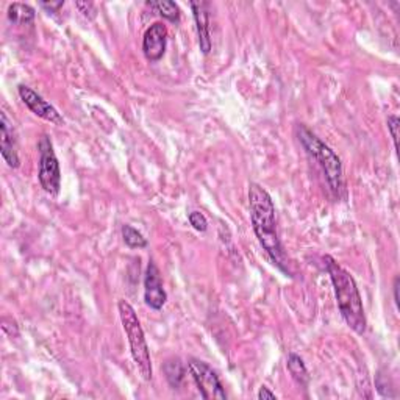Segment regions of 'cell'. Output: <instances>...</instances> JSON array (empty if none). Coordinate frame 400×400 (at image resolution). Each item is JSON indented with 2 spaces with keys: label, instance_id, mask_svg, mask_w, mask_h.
Segmentation results:
<instances>
[{
  "label": "cell",
  "instance_id": "obj_1",
  "mask_svg": "<svg viewBox=\"0 0 400 400\" xmlns=\"http://www.w3.org/2000/svg\"><path fill=\"white\" fill-rule=\"evenodd\" d=\"M249 209L252 227L258 238V243L268 253L271 262L285 274H289L283 246L277 233L274 200H272L271 194L257 183H250L249 186Z\"/></svg>",
  "mask_w": 400,
  "mask_h": 400
},
{
  "label": "cell",
  "instance_id": "obj_2",
  "mask_svg": "<svg viewBox=\"0 0 400 400\" xmlns=\"http://www.w3.org/2000/svg\"><path fill=\"white\" fill-rule=\"evenodd\" d=\"M323 263H326V269L330 275V280H332L342 319L355 333L363 335L366 332L367 321L357 283H355L351 272L342 268L339 263H336V259L332 257H323Z\"/></svg>",
  "mask_w": 400,
  "mask_h": 400
},
{
  "label": "cell",
  "instance_id": "obj_3",
  "mask_svg": "<svg viewBox=\"0 0 400 400\" xmlns=\"http://www.w3.org/2000/svg\"><path fill=\"white\" fill-rule=\"evenodd\" d=\"M297 136H299V141L302 143L303 149L307 150V154L311 158H314L317 164H319L323 175H326L330 191L333 193L335 198H339L342 188H344V183H342V164L339 157L302 124L297 125Z\"/></svg>",
  "mask_w": 400,
  "mask_h": 400
},
{
  "label": "cell",
  "instance_id": "obj_4",
  "mask_svg": "<svg viewBox=\"0 0 400 400\" xmlns=\"http://www.w3.org/2000/svg\"><path fill=\"white\" fill-rule=\"evenodd\" d=\"M118 308H119L120 322H122L127 339H129V344H130L131 358L133 361H135L141 377L145 380V382H150L152 376H154V371H152L150 352H149L147 341H145L141 322H139L138 316H136V311L127 301H119Z\"/></svg>",
  "mask_w": 400,
  "mask_h": 400
},
{
  "label": "cell",
  "instance_id": "obj_5",
  "mask_svg": "<svg viewBox=\"0 0 400 400\" xmlns=\"http://www.w3.org/2000/svg\"><path fill=\"white\" fill-rule=\"evenodd\" d=\"M38 149H40V173H38L40 185L47 194L56 195L61 188V170L54 144L47 135L41 136Z\"/></svg>",
  "mask_w": 400,
  "mask_h": 400
},
{
  "label": "cell",
  "instance_id": "obj_6",
  "mask_svg": "<svg viewBox=\"0 0 400 400\" xmlns=\"http://www.w3.org/2000/svg\"><path fill=\"white\" fill-rule=\"evenodd\" d=\"M188 367L203 399H208V400H214V399L225 400L227 399L224 386H222L218 374H216L211 367L205 363V361L191 358L188 361Z\"/></svg>",
  "mask_w": 400,
  "mask_h": 400
},
{
  "label": "cell",
  "instance_id": "obj_7",
  "mask_svg": "<svg viewBox=\"0 0 400 400\" xmlns=\"http://www.w3.org/2000/svg\"><path fill=\"white\" fill-rule=\"evenodd\" d=\"M17 93H19V97H21V100L25 104V106H27L31 113L36 114L38 118L47 120V122H52L55 125L65 124V119H63L58 110H56L54 105H50L49 102L42 96H40L36 91L31 90V88L25 86V85H19Z\"/></svg>",
  "mask_w": 400,
  "mask_h": 400
},
{
  "label": "cell",
  "instance_id": "obj_8",
  "mask_svg": "<svg viewBox=\"0 0 400 400\" xmlns=\"http://www.w3.org/2000/svg\"><path fill=\"white\" fill-rule=\"evenodd\" d=\"M144 301L152 310H161L168 301V294L163 288L161 274L154 259H150L144 275Z\"/></svg>",
  "mask_w": 400,
  "mask_h": 400
},
{
  "label": "cell",
  "instance_id": "obj_9",
  "mask_svg": "<svg viewBox=\"0 0 400 400\" xmlns=\"http://www.w3.org/2000/svg\"><path fill=\"white\" fill-rule=\"evenodd\" d=\"M168 44V29L163 22H155L145 30L143 38V52L144 56L152 63H157L163 58L166 52Z\"/></svg>",
  "mask_w": 400,
  "mask_h": 400
},
{
  "label": "cell",
  "instance_id": "obj_10",
  "mask_svg": "<svg viewBox=\"0 0 400 400\" xmlns=\"http://www.w3.org/2000/svg\"><path fill=\"white\" fill-rule=\"evenodd\" d=\"M0 154H2V158L10 168H19L16 131L5 111L0 113Z\"/></svg>",
  "mask_w": 400,
  "mask_h": 400
},
{
  "label": "cell",
  "instance_id": "obj_11",
  "mask_svg": "<svg viewBox=\"0 0 400 400\" xmlns=\"http://www.w3.org/2000/svg\"><path fill=\"white\" fill-rule=\"evenodd\" d=\"M195 30H198L199 46L202 54H209L211 50V35H209V15H208V5L203 2H193L191 3Z\"/></svg>",
  "mask_w": 400,
  "mask_h": 400
},
{
  "label": "cell",
  "instance_id": "obj_12",
  "mask_svg": "<svg viewBox=\"0 0 400 400\" xmlns=\"http://www.w3.org/2000/svg\"><path fill=\"white\" fill-rule=\"evenodd\" d=\"M8 19L13 24L30 25L35 21V10L27 3L15 2L8 6Z\"/></svg>",
  "mask_w": 400,
  "mask_h": 400
},
{
  "label": "cell",
  "instance_id": "obj_13",
  "mask_svg": "<svg viewBox=\"0 0 400 400\" xmlns=\"http://www.w3.org/2000/svg\"><path fill=\"white\" fill-rule=\"evenodd\" d=\"M288 371L293 378L296 380L297 383L301 386H307L310 382V376H308V371H307V366H305L303 360L299 357V355L296 353H289L288 357Z\"/></svg>",
  "mask_w": 400,
  "mask_h": 400
},
{
  "label": "cell",
  "instance_id": "obj_14",
  "mask_svg": "<svg viewBox=\"0 0 400 400\" xmlns=\"http://www.w3.org/2000/svg\"><path fill=\"white\" fill-rule=\"evenodd\" d=\"M147 5L170 22L180 21V8L175 2H163V0H160V2H147Z\"/></svg>",
  "mask_w": 400,
  "mask_h": 400
},
{
  "label": "cell",
  "instance_id": "obj_15",
  "mask_svg": "<svg viewBox=\"0 0 400 400\" xmlns=\"http://www.w3.org/2000/svg\"><path fill=\"white\" fill-rule=\"evenodd\" d=\"M122 238L124 243L130 249H144V247H147V239L131 225H122Z\"/></svg>",
  "mask_w": 400,
  "mask_h": 400
},
{
  "label": "cell",
  "instance_id": "obj_16",
  "mask_svg": "<svg viewBox=\"0 0 400 400\" xmlns=\"http://www.w3.org/2000/svg\"><path fill=\"white\" fill-rule=\"evenodd\" d=\"M164 372H166V378L169 385L173 386V388H179L183 376H185V371H183V366L179 360H170L168 361L166 365H164Z\"/></svg>",
  "mask_w": 400,
  "mask_h": 400
},
{
  "label": "cell",
  "instance_id": "obj_17",
  "mask_svg": "<svg viewBox=\"0 0 400 400\" xmlns=\"http://www.w3.org/2000/svg\"><path fill=\"white\" fill-rule=\"evenodd\" d=\"M188 219H189V224L193 225L194 230L205 232L207 228H208L207 218L200 211H191V213L188 214Z\"/></svg>",
  "mask_w": 400,
  "mask_h": 400
},
{
  "label": "cell",
  "instance_id": "obj_18",
  "mask_svg": "<svg viewBox=\"0 0 400 400\" xmlns=\"http://www.w3.org/2000/svg\"><path fill=\"white\" fill-rule=\"evenodd\" d=\"M388 130L391 131L392 141H394V149L397 152L399 150V118L397 116L388 118Z\"/></svg>",
  "mask_w": 400,
  "mask_h": 400
},
{
  "label": "cell",
  "instance_id": "obj_19",
  "mask_svg": "<svg viewBox=\"0 0 400 400\" xmlns=\"http://www.w3.org/2000/svg\"><path fill=\"white\" fill-rule=\"evenodd\" d=\"M75 6L80 10L81 15H83L85 17H90V19H94L96 17V6H94L93 2H77L75 3Z\"/></svg>",
  "mask_w": 400,
  "mask_h": 400
},
{
  "label": "cell",
  "instance_id": "obj_20",
  "mask_svg": "<svg viewBox=\"0 0 400 400\" xmlns=\"http://www.w3.org/2000/svg\"><path fill=\"white\" fill-rule=\"evenodd\" d=\"M258 399L259 400H274V399H277V396L272 391H269V388L262 386V388H259V392H258Z\"/></svg>",
  "mask_w": 400,
  "mask_h": 400
},
{
  "label": "cell",
  "instance_id": "obj_21",
  "mask_svg": "<svg viewBox=\"0 0 400 400\" xmlns=\"http://www.w3.org/2000/svg\"><path fill=\"white\" fill-rule=\"evenodd\" d=\"M63 5H65V2H42V3H41L42 8L49 10L50 13H56V11H58V10L61 8Z\"/></svg>",
  "mask_w": 400,
  "mask_h": 400
},
{
  "label": "cell",
  "instance_id": "obj_22",
  "mask_svg": "<svg viewBox=\"0 0 400 400\" xmlns=\"http://www.w3.org/2000/svg\"><path fill=\"white\" fill-rule=\"evenodd\" d=\"M399 282H400V280H399V277H396V280H394V287H392V288H394V302H396L397 307H399Z\"/></svg>",
  "mask_w": 400,
  "mask_h": 400
}]
</instances>
